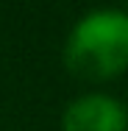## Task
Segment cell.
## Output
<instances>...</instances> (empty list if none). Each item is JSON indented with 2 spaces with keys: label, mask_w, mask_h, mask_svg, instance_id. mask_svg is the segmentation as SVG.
Listing matches in <instances>:
<instances>
[{
  "label": "cell",
  "mask_w": 128,
  "mask_h": 131,
  "mask_svg": "<svg viewBox=\"0 0 128 131\" xmlns=\"http://www.w3.org/2000/svg\"><path fill=\"white\" fill-rule=\"evenodd\" d=\"M64 67L84 81H111L128 70V11L95 8L64 42Z\"/></svg>",
  "instance_id": "6da1fadb"
},
{
  "label": "cell",
  "mask_w": 128,
  "mask_h": 131,
  "mask_svg": "<svg viewBox=\"0 0 128 131\" xmlns=\"http://www.w3.org/2000/svg\"><path fill=\"white\" fill-rule=\"evenodd\" d=\"M128 109L117 98L89 92L64 106L61 112V131H125Z\"/></svg>",
  "instance_id": "7a4b0ae2"
}]
</instances>
